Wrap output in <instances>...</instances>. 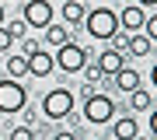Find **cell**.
<instances>
[{
  "mask_svg": "<svg viewBox=\"0 0 157 140\" xmlns=\"http://www.w3.org/2000/svg\"><path fill=\"white\" fill-rule=\"evenodd\" d=\"M80 74H84V77H87V84H98L101 77H105V74H101V70H98V63H91V60L84 63V70H80Z\"/></svg>",
  "mask_w": 157,
  "mask_h": 140,
  "instance_id": "obj_18",
  "label": "cell"
},
{
  "mask_svg": "<svg viewBox=\"0 0 157 140\" xmlns=\"http://www.w3.org/2000/svg\"><path fill=\"white\" fill-rule=\"evenodd\" d=\"M7 32H11V39H25V32H28V25H25V18H11V25H4Z\"/></svg>",
  "mask_w": 157,
  "mask_h": 140,
  "instance_id": "obj_17",
  "label": "cell"
},
{
  "mask_svg": "<svg viewBox=\"0 0 157 140\" xmlns=\"http://www.w3.org/2000/svg\"><path fill=\"white\" fill-rule=\"evenodd\" d=\"M143 35H147L150 42H157V14H150V18L143 21Z\"/></svg>",
  "mask_w": 157,
  "mask_h": 140,
  "instance_id": "obj_19",
  "label": "cell"
},
{
  "mask_svg": "<svg viewBox=\"0 0 157 140\" xmlns=\"http://www.w3.org/2000/svg\"><path fill=\"white\" fill-rule=\"evenodd\" d=\"M84 4L80 0H63V7H59V18H63V25L67 28H77L80 21H84Z\"/></svg>",
  "mask_w": 157,
  "mask_h": 140,
  "instance_id": "obj_10",
  "label": "cell"
},
{
  "mask_svg": "<svg viewBox=\"0 0 157 140\" xmlns=\"http://www.w3.org/2000/svg\"><path fill=\"white\" fill-rule=\"evenodd\" d=\"M0 67H4V60H0Z\"/></svg>",
  "mask_w": 157,
  "mask_h": 140,
  "instance_id": "obj_33",
  "label": "cell"
},
{
  "mask_svg": "<svg viewBox=\"0 0 157 140\" xmlns=\"http://www.w3.org/2000/svg\"><path fill=\"white\" fill-rule=\"evenodd\" d=\"M42 112H45V119H52V123L67 119L73 112V91L70 88H52L49 95L42 98Z\"/></svg>",
  "mask_w": 157,
  "mask_h": 140,
  "instance_id": "obj_3",
  "label": "cell"
},
{
  "mask_svg": "<svg viewBox=\"0 0 157 140\" xmlns=\"http://www.w3.org/2000/svg\"><path fill=\"white\" fill-rule=\"evenodd\" d=\"M136 4H140V7H154L157 0H136Z\"/></svg>",
  "mask_w": 157,
  "mask_h": 140,
  "instance_id": "obj_28",
  "label": "cell"
},
{
  "mask_svg": "<svg viewBox=\"0 0 157 140\" xmlns=\"http://www.w3.org/2000/svg\"><path fill=\"white\" fill-rule=\"evenodd\" d=\"M108 42H112V49L126 53V42H129V35H126V32H115V35H112V39H108Z\"/></svg>",
  "mask_w": 157,
  "mask_h": 140,
  "instance_id": "obj_21",
  "label": "cell"
},
{
  "mask_svg": "<svg viewBox=\"0 0 157 140\" xmlns=\"http://www.w3.org/2000/svg\"><path fill=\"white\" fill-rule=\"evenodd\" d=\"M4 18H7V11H4V4H0V25H4Z\"/></svg>",
  "mask_w": 157,
  "mask_h": 140,
  "instance_id": "obj_30",
  "label": "cell"
},
{
  "mask_svg": "<svg viewBox=\"0 0 157 140\" xmlns=\"http://www.w3.org/2000/svg\"><path fill=\"white\" fill-rule=\"evenodd\" d=\"M11 42H14V39H11V32L0 25V53H7V49H11Z\"/></svg>",
  "mask_w": 157,
  "mask_h": 140,
  "instance_id": "obj_22",
  "label": "cell"
},
{
  "mask_svg": "<svg viewBox=\"0 0 157 140\" xmlns=\"http://www.w3.org/2000/svg\"><path fill=\"white\" fill-rule=\"evenodd\" d=\"M25 60H28V74H32V77H49V74L56 70V60H52L42 46H39L32 56H25Z\"/></svg>",
  "mask_w": 157,
  "mask_h": 140,
  "instance_id": "obj_7",
  "label": "cell"
},
{
  "mask_svg": "<svg viewBox=\"0 0 157 140\" xmlns=\"http://www.w3.org/2000/svg\"><path fill=\"white\" fill-rule=\"evenodd\" d=\"M129 105H133L136 112H147V109H150V91H143V88L129 91Z\"/></svg>",
  "mask_w": 157,
  "mask_h": 140,
  "instance_id": "obj_16",
  "label": "cell"
},
{
  "mask_svg": "<svg viewBox=\"0 0 157 140\" xmlns=\"http://www.w3.org/2000/svg\"><path fill=\"white\" fill-rule=\"evenodd\" d=\"M35 49H39V42H35V39H21V56H32Z\"/></svg>",
  "mask_w": 157,
  "mask_h": 140,
  "instance_id": "obj_23",
  "label": "cell"
},
{
  "mask_svg": "<svg viewBox=\"0 0 157 140\" xmlns=\"http://www.w3.org/2000/svg\"><path fill=\"white\" fill-rule=\"evenodd\" d=\"M150 133H154V137H157V109H154V112H150Z\"/></svg>",
  "mask_w": 157,
  "mask_h": 140,
  "instance_id": "obj_27",
  "label": "cell"
},
{
  "mask_svg": "<svg viewBox=\"0 0 157 140\" xmlns=\"http://www.w3.org/2000/svg\"><path fill=\"white\" fill-rule=\"evenodd\" d=\"M21 116H25V126H32L35 119H39V112H35V109H21Z\"/></svg>",
  "mask_w": 157,
  "mask_h": 140,
  "instance_id": "obj_24",
  "label": "cell"
},
{
  "mask_svg": "<svg viewBox=\"0 0 157 140\" xmlns=\"http://www.w3.org/2000/svg\"><path fill=\"white\" fill-rule=\"evenodd\" d=\"M45 42L59 49L63 42H70V28L67 25H45Z\"/></svg>",
  "mask_w": 157,
  "mask_h": 140,
  "instance_id": "obj_15",
  "label": "cell"
},
{
  "mask_svg": "<svg viewBox=\"0 0 157 140\" xmlns=\"http://www.w3.org/2000/svg\"><path fill=\"white\" fill-rule=\"evenodd\" d=\"M94 88H98V84H87V81H84V84H80V98H91V95H94Z\"/></svg>",
  "mask_w": 157,
  "mask_h": 140,
  "instance_id": "obj_25",
  "label": "cell"
},
{
  "mask_svg": "<svg viewBox=\"0 0 157 140\" xmlns=\"http://www.w3.org/2000/svg\"><path fill=\"white\" fill-rule=\"evenodd\" d=\"M140 133V126H136L133 116H122V119H112V140H133Z\"/></svg>",
  "mask_w": 157,
  "mask_h": 140,
  "instance_id": "obj_12",
  "label": "cell"
},
{
  "mask_svg": "<svg viewBox=\"0 0 157 140\" xmlns=\"http://www.w3.org/2000/svg\"><path fill=\"white\" fill-rule=\"evenodd\" d=\"M84 119L91 126H105L115 119V102L108 95H101V91H94L91 98H84Z\"/></svg>",
  "mask_w": 157,
  "mask_h": 140,
  "instance_id": "obj_2",
  "label": "cell"
},
{
  "mask_svg": "<svg viewBox=\"0 0 157 140\" xmlns=\"http://www.w3.org/2000/svg\"><path fill=\"white\" fill-rule=\"evenodd\" d=\"M143 21H147V14H143V7H140V4L122 7V18H119L122 32H143Z\"/></svg>",
  "mask_w": 157,
  "mask_h": 140,
  "instance_id": "obj_9",
  "label": "cell"
},
{
  "mask_svg": "<svg viewBox=\"0 0 157 140\" xmlns=\"http://www.w3.org/2000/svg\"><path fill=\"white\" fill-rule=\"evenodd\" d=\"M84 32L91 35V39H98V42H108L112 35L119 32V14L112 11V7H94V11H87L84 14Z\"/></svg>",
  "mask_w": 157,
  "mask_h": 140,
  "instance_id": "obj_1",
  "label": "cell"
},
{
  "mask_svg": "<svg viewBox=\"0 0 157 140\" xmlns=\"http://www.w3.org/2000/svg\"><path fill=\"white\" fill-rule=\"evenodd\" d=\"M150 39H147L143 32H133L129 35V42H126V56H150Z\"/></svg>",
  "mask_w": 157,
  "mask_h": 140,
  "instance_id": "obj_13",
  "label": "cell"
},
{
  "mask_svg": "<svg viewBox=\"0 0 157 140\" xmlns=\"http://www.w3.org/2000/svg\"><path fill=\"white\" fill-rule=\"evenodd\" d=\"M4 74H7V77H14V81H21L25 77V74H28V60H25V56H7V60H4Z\"/></svg>",
  "mask_w": 157,
  "mask_h": 140,
  "instance_id": "obj_14",
  "label": "cell"
},
{
  "mask_svg": "<svg viewBox=\"0 0 157 140\" xmlns=\"http://www.w3.org/2000/svg\"><path fill=\"white\" fill-rule=\"evenodd\" d=\"M133 140H150V137H140V133H136V137H133Z\"/></svg>",
  "mask_w": 157,
  "mask_h": 140,
  "instance_id": "obj_31",
  "label": "cell"
},
{
  "mask_svg": "<svg viewBox=\"0 0 157 140\" xmlns=\"http://www.w3.org/2000/svg\"><path fill=\"white\" fill-rule=\"evenodd\" d=\"M21 18L28 28H45V25H52V4L49 0H28Z\"/></svg>",
  "mask_w": 157,
  "mask_h": 140,
  "instance_id": "obj_6",
  "label": "cell"
},
{
  "mask_svg": "<svg viewBox=\"0 0 157 140\" xmlns=\"http://www.w3.org/2000/svg\"><path fill=\"white\" fill-rule=\"evenodd\" d=\"M25 105H28V91H25V84L21 81H14V77H4L0 81V112H21Z\"/></svg>",
  "mask_w": 157,
  "mask_h": 140,
  "instance_id": "obj_4",
  "label": "cell"
},
{
  "mask_svg": "<svg viewBox=\"0 0 157 140\" xmlns=\"http://www.w3.org/2000/svg\"><path fill=\"white\" fill-rule=\"evenodd\" d=\"M52 60H56V67H59L63 74H80V70H84V63L91 60V56H87L84 46H77V42H63L59 49H56V56H52Z\"/></svg>",
  "mask_w": 157,
  "mask_h": 140,
  "instance_id": "obj_5",
  "label": "cell"
},
{
  "mask_svg": "<svg viewBox=\"0 0 157 140\" xmlns=\"http://www.w3.org/2000/svg\"><path fill=\"white\" fill-rule=\"evenodd\" d=\"M98 70L105 74V77H112V74H119L126 67V53H119V49H105V53H98Z\"/></svg>",
  "mask_w": 157,
  "mask_h": 140,
  "instance_id": "obj_8",
  "label": "cell"
},
{
  "mask_svg": "<svg viewBox=\"0 0 157 140\" xmlns=\"http://www.w3.org/2000/svg\"><path fill=\"white\" fill-rule=\"evenodd\" d=\"M0 4H7V0H0Z\"/></svg>",
  "mask_w": 157,
  "mask_h": 140,
  "instance_id": "obj_34",
  "label": "cell"
},
{
  "mask_svg": "<svg viewBox=\"0 0 157 140\" xmlns=\"http://www.w3.org/2000/svg\"><path fill=\"white\" fill-rule=\"evenodd\" d=\"M52 140H77V137H73V133H70V130H59V133H56V137H52Z\"/></svg>",
  "mask_w": 157,
  "mask_h": 140,
  "instance_id": "obj_26",
  "label": "cell"
},
{
  "mask_svg": "<svg viewBox=\"0 0 157 140\" xmlns=\"http://www.w3.org/2000/svg\"><path fill=\"white\" fill-rule=\"evenodd\" d=\"M101 140H112V137H101Z\"/></svg>",
  "mask_w": 157,
  "mask_h": 140,
  "instance_id": "obj_32",
  "label": "cell"
},
{
  "mask_svg": "<svg viewBox=\"0 0 157 140\" xmlns=\"http://www.w3.org/2000/svg\"><path fill=\"white\" fill-rule=\"evenodd\" d=\"M150 81H154V88H157V63H154V70H150Z\"/></svg>",
  "mask_w": 157,
  "mask_h": 140,
  "instance_id": "obj_29",
  "label": "cell"
},
{
  "mask_svg": "<svg viewBox=\"0 0 157 140\" xmlns=\"http://www.w3.org/2000/svg\"><path fill=\"white\" fill-rule=\"evenodd\" d=\"M112 88H115V91H126V95H129V91H136V88H140V74H136L133 67H122L119 74H112Z\"/></svg>",
  "mask_w": 157,
  "mask_h": 140,
  "instance_id": "obj_11",
  "label": "cell"
},
{
  "mask_svg": "<svg viewBox=\"0 0 157 140\" xmlns=\"http://www.w3.org/2000/svg\"><path fill=\"white\" fill-rule=\"evenodd\" d=\"M11 140H35V130L32 126H14L11 130Z\"/></svg>",
  "mask_w": 157,
  "mask_h": 140,
  "instance_id": "obj_20",
  "label": "cell"
}]
</instances>
